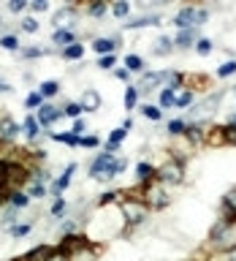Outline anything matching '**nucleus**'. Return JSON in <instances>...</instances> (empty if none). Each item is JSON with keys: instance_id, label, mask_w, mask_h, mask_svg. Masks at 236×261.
Wrapping results in <instances>:
<instances>
[{"instance_id": "7c9ffc66", "label": "nucleus", "mask_w": 236, "mask_h": 261, "mask_svg": "<svg viewBox=\"0 0 236 261\" xmlns=\"http://www.w3.org/2000/svg\"><path fill=\"white\" fill-rule=\"evenodd\" d=\"M125 68L130 73H141L144 71V60L138 55H125Z\"/></svg>"}, {"instance_id": "13d9d810", "label": "nucleus", "mask_w": 236, "mask_h": 261, "mask_svg": "<svg viewBox=\"0 0 236 261\" xmlns=\"http://www.w3.org/2000/svg\"><path fill=\"white\" fill-rule=\"evenodd\" d=\"M3 201H8V193H3V191H0V204H3Z\"/></svg>"}, {"instance_id": "de8ad7c7", "label": "nucleus", "mask_w": 236, "mask_h": 261, "mask_svg": "<svg viewBox=\"0 0 236 261\" xmlns=\"http://www.w3.org/2000/svg\"><path fill=\"white\" fill-rule=\"evenodd\" d=\"M81 147H87V150H95V147H101V139L95 134H84L81 136Z\"/></svg>"}, {"instance_id": "72a5a7b5", "label": "nucleus", "mask_w": 236, "mask_h": 261, "mask_svg": "<svg viewBox=\"0 0 236 261\" xmlns=\"http://www.w3.org/2000/svg\"><path fill=\"white\" fill-rule=\"evenodd\" d=\"M41 55H49V49H41V46H22V52H19L22 60H36V57H41Z\"/></svg>"}, {"instance_id": "4d7b16f0", "label": "nucleus", "mask_w": 236, "mask_h": 261, "mask_svg": "<svg viewBox=\"0 0 236 261\" xmlns=\"http://www.w3.org/2000/svg\"><path fill=\"white\" fill-rule=\"evenodd\" d=\"M228 125H231V128H233V130H236V112H233V114H231V117H228Z\"/></svg>"}, {"instance_id": "4be33fe9", "label": "nucleus", "mask_w": 236, "mask_h": 261, "mask_svg": "<svg viewBox=\"0 0 236 261\" xmlns=\"http://www.w3.org/2000/svg\"><path fill=\"white\" fill-rule=\"evenodd\" d=\"M60 57H63V60H68V63L81 60V57H84V44H79V41H76V44H71L68 49H63Z\"/></svg>"}, {"instance_id": "4c0bfd02", "label": "nucleus", "mask_w": 236, "mask_h": 261, "mask_svg": "<svg viewBox=\"0 0 236 261\" xmlns=\"http://www.w3.org/2000/svg\"><path fill=\"white\" fill-rule=\"evenodd\" d=\"M141 114H144L146 120L158 122V120L163 117V109H160V106H152V103H144V106H141Z\"/></svg>"}, {"instance_id": "7ed1b4c3", "label": "nucleus", "mask_w": 236, "mask_h": 261, "mask_svg": "<svg viewBox=\"0 0 236 261\" xmlns=\"http://www.w3.org/2000/svg\"><path fill=\"white\" fill-rule=\"evenodd\" d=\"M155 179H158L160 185H166V188L179 185V182L185 179V163L168 158L166 163H160V166H158V174H155Z\"/></svg>"}, {"instance_id": "393cba45", "label": "nucleus", "mask_w": 236, "mask_h": 261, "mask_svg": "<svg viewBox=\"0 0 236 261\" xmlns=\"http://www.w3.org/2000/svg\"><path fill=\"white\" fill-rule=\"evenodd\" d=\"M166 130H168V136H171V139H182V136H185V130H187V120H168Z\"/></svg>"}, {"instance_id": "6ab92c4d", "label": "nucleus", "mask_w": 236, "mask_h": 261, "mask_svg": "<svg viewBox=\"0 0 236 261\" xmlns=\"http://www.w3.org/2000/svg\"><path fill=\"white\" fill-rule=\"evenodd\" d=\"M150 24H160V16L158 14H150V16H138L133 22H122L125 30H138V28H150Z\"/></svg>"}, {"instance_id": "5701e85b", "label": "nucleus", "mask_w": 236, "mask_h": 261, "mask_svg": "<svg viewBox=\"0 0 236 261\" xmlns=\"http://www.w3.org/2000/svg\"><path fill=\"white\" fill-rule=\"evenodd\" d=\"M49 139H54V142H63V144H68V147H81V139L73 136L71 130H65V134H57V130H52V134H49Z\"/></svg>"}, {"instance_id": "2f4dec72", "label": "nucleus", "mask_w": 236, "mask_h": 261, "mask_svg": "<svg viewBox=\"0 0 236 261\" xmlns=\"http://www.w3.org/2000/svg\"><path fill=\"white\" fill-rule=\"evenodd\" d=\"M174 103H176V90L163 87V90H160V109H171Z\"/></svg>"}, {"instance_id": "9b49d317", "label": "nucleus", "mask_w": 236, "mask_h": 261, "mask_svg": "<svg viewBox=\"0 0 236 261\" xmlns=\"http://www.w3.org/2000/svg\"><path fill=\"white\" fill-rule=\"evenodd\" d=\"M198 38H201L198 28L179 30V33H176V38H174V46H176V49H190V46H195V44H198Z\"/></svg>"}, {"instance_id": "5fc2aeb1", "label": "nucleus", "mask_w": 236, "mask_h": 261, "mask_svg": "<svg viewBox=\"0 0 236 261\" xmlns=\"http://www.w3.org/2000/svg\"><path fill=\"white\" fill-rule=\"evenodd\" d=\"M46 261H68V258H65V253H60V250L54 248V253H52V256H49Z\"/></svg>"}, {"instance_id": "37998d69", "label": "nucleus", "mask_w": 236, "mask_h": 261, "mask_svg": "<svg viewBox=\"0 0 236 261\" xmlns=\"http://www.w3.org/2000/svg\"><path fill=\"white\" fill-rule=\"evenodd\" d=\"M30 228H33V223H16V226L8 228V234H11L14 240H19V237H27L30 234Z\"/></svg>"}, {"instance_id": "4468645a", "label": "nucleus", "mask_w": 236, "mask_h": 261, "mask_svg": "<svg viewBox=\"0 0 236 261\" xmlns=\"http://www.w3.org/2000/svg\"><path fill=\"white\" fill-rule=\"evenodd\" d=\"M79 103H81V109H84V112H98V109H101V103H103V98H101V93H98V90L87 87L84 93H81Z\"/></svg>"}, {"instance_id": "09e8293b", "label": "nucleus", "mask_w": 236, "mask_h": 261, "mask_svg": "<svg viewBox=\"0 0 236 261\" xmlns=\"http://www.w3.org/2000/svg\"><path fill=\"white\" fill-rule=\"evenodd\" d=\"M30 8V3H24V0H11V3H8V11L11 14H22V11H27Z\"/></svg>"}, {"instance_id": "dca6fc26", "label": "nucleus", "mask_w": 236, "mask_h": 261, "mask_svg": "<svg viewBox=\"0 0 236 261\" xmlns=\"http://www.w3.org/2000/svg\"><path fill=\"white\" fill-rule=\"evenodd\" d=\"M52 44L54 46H60V52H63V49H68L71 44H76V33H73V30H54L52 33Z\"/></svg>"}, {"instance_id": "f3484780", "label": "nucleus", "mask_w": 236, "mask_h": 261, "mask_svg": "<svg viewBox=\"0 0 236 261\" xmlns=\"http://www.w3.org/2000/svg\"><path fill=\"white\" fill-rule=\"evenodd\" d=\"M22 130H24V136H27L30 142H36V139H38L41 134H44V130H41V122L36 120V114H27V117H24Z\"/></svg>"}, {"instance_id": "bb28decb", "label": "nucleus", "mask_w": 236, "mask_h": 261, "mask_svg": "<svg viewBox=\"0 0 236 261\" xmlns=\"http://www.w3.org/2000/svg\"><path fill=\"white\" fill-rule=\"evenodd\" d=\"M193 101H195V93H193V90L190 87H185L182 90V93H176V109H187V106H193Z\"/></svg>"}, {"instance_id": "a19ab883", "label": "nucleus", "mask_w": 236, "mask_h": 261, "mask_svg": "<svg viewBox=\"0 0 236 261\" xmlns=\"http://www.w3.org/2000/svg\"><path fill=\"white\" fill-rule=\"evenodd\" d=\"M111 14L117 16V19H128V14H130V3H125V0L114 3V6H111Z\"/></svg>"}, {"instance_id": "c756f323", "label": "nucleus", "mask_w": 236, "mask_h": 261, "mask_svg": "<svg viewBox=\"0 0 236 261\" xmlns=\"http://www.w3.org/2000/svg\"><path fill=\"white\" fill-rule=\"evenodd\" d=\"M16 212H19V210L8 207V210L3 212V218H0V228H6V231H8L11 226H16V223H19V218H16Z\"/></svg>"}, {"instance_id": "9d476101", "label": "nucleus", "mask_w": 236, "mask_h": 261, "mask_svg": "<svg viewBox=\"0 0 236 261\" xmlns=\"http://www.w3.org/2000/svg\"><path fill=\"white\" fill-rule=\"evenodd\" d=\"M195 14H198V8H195V6H185V8H179V14L174 16V28H176V30L195 28Z\"/></svg>"}, {"instance_id": "58836bf2", "label": "nucleus", "mask_w": 236, "mask_h": 261, "mask_svg": "<svg viewBox=\"0 0 236 261\" xmlns=\"http://www.w3.org/2000/svg\"><path fill=\"white\" fill-rule=\"evenodd\" d=\"M155 44H158V46L152 49V55H168L171 49H174V41H171V38H166V36H163V38H158Z\"/></svg>"}, {"instance_id": "680f3d73", "label": "nucleus", "mask_w": 236, "mask_h": 261, "mask_svg": "<svg viewBox=\"0 0 236 261\" xmlns=\"http://www.w3.org/2000/svg\"><path fill=\"white\" fill-rule=\"evenodd\" d=\"M14 261H22V258H14Z\"/></svg>"}, {"instance_id": "2eb2a0df", "label": "nucleus", "mask_w": 236, "mask_h": 261, "mask_svg": "<svg viewBox=\"0 0 236 261\" xmlns=\"http://www.w3.org/2000/svg\"><path fill=\"white\" fill-rule=\"evenodd\" d=\"M155 174H158V166H152L150 161L136 163V179H138L141 185H150L152 179H155Z\"/></svg>"}, {"instance_id": "052dcab7", "label": "nucleus", "mask_w": 236, "mask_h": 261, "mask_svg": "<svg viewBox=\"0 0 236 261\" xmlns=\"http://www.w3.org/2000/svg\"><path fill=\"white\" fill-rule=\"evenodd\" d=\"M3 85H6V82H3V79H0V90H3Z\"/></svg>"}, {"instance_id": "3c124183", "label": "nucleus", "mask_w": 236, "mask_h": 261, "mask_svg": "<svg viewBox=\"0 0 236 261\" xmlns=\"http://www.w3.org/2000/svg\"><path fill=\"white\" fill-rule=\"evenodd\" d=\"M209 22V8H198V14H195V28H201V24Z\"/></svg>"}, {"instance_id": "49530a36", "label": "nucleus", "mask_w": 236, "mask_h": 261, "mask_svg": "<svg viewBox=\"0 0 236 261\" xmlns=\"http://www.w3.org/2000/svg\"><path fill=\"white\" fill-rule=\"evenodd\" d=\"M125 136H128V130H125V128H114L106 142H111V144H122V142H125Z\"/></svg>"}, {"instance_id": "1a4fd4ad", "label": "nucleus", "mask_w": 236, "mask_h": 261, "mask_svg": "<svg viewBox=\"0 0 236 261\" xmlns=\"http://www.w3.org/2000/svg\"><path fill=\"white\" fill-rule=\"evenodd\" d=\"M19 130H22V125L14 117L0 114V142H14V139L19 136Z\"/></svg>"}, {"instance_id": "f8f14e48", "label": "nucleus", "mask_w": 236, "mask_h": 261, "mask_svg": "<svg viewBox=\"0 0 236 261\" xmlns=\"http://www.w3.org/2000/svg\"><path fill=\"white\" fill-rule=\"evenodd\" d=\"M93 49H95V52L98 55H114V52H117V49H120V36H101V38H95L93 41Z\"/></svg>"}, {"instance_id": "e433bc0d", "label": "nucleus", "mask_w": 236, "mask_h": 261, "mask_svg": "<svg viewBox=\"0 0 236 261\" xmlns=\"http://www.w3.org/2000/svg\"><path fill=\"white\" fill-rule=\"evenodd\" d=\"M81 112H84V109H81L79 101H68V103L63 106V114H65V117H73V120H79Z\"/></svg>"}, {"instance_id": "473e14b6", "label": "nucleus", "mask_w": 236, "mask_h": 261, "mask_svg": "<svg viewBox=\"0 0 236 261\" xmlns=\"http://www.w3.org/2000/svg\"><path fill=\"white\" fill-rule=\"evenodd\" d=\"M41 103H46V101L41 98L38 90H33V93L24 98V109H30V112H38V109H41Z\"/></svg>"}, {"instance_id": "bf43d9fd", "label": "nucleus", "mask_w": 236, "mask_h": 261, "mask_svg": "<svg viewBox=\"0 0 236 261\" xmlns=\"http://www.w3.org/2000/svg\"><path fill=\"white\" fill-rule=\"evenodd\" d=\"M3 171H6V166H3V163H0V179H3Z\"/></svg>"}, {"instance_id": "8fccbe9b", "label": "nucleus", "mask_w": 236, "mask_h": 261, "mask_svg": "<svg viewBox=\"0 0 236 261\" xmlns=\"http://www.w3.org/2000/svg\"><path fill=\"white\" fill-rule=\"evenodd\" d=\"M84 130H87V122H84V120H81V117L73 120V125H71V134H73V136L81 139V136H84Z\"/></svg>"}, {"instance_id": "ea45409f", "label": "nucleus", "mask_w": 236, "mask_h": 261, "mask_svg": "<svg viewBox=\"0 0 236 261\" xmlns=\"http://www.w3.org/2000/svg\"><path fill=\"white\" fill-rule=\"evenodd\" d=\"M19 28H22L24 33H30V36H33V33H38V30H41V24H38V19H36V16H22Z\"/></svg>"}, {"instance_id": "a18cd8bd", "label": "nucleus", "mask_w": 236, "mask_h": 261, "mask_svg": "<svg viewBox=\"0 0 236 261\" xmlns=\"http://www.w3.org/2000/svg\"><path fill=\"white\" fill-rule=\"evenodd\" d=\"M117 65V55H103V57H98V68H103V71H109Z\"/></svg>"}, {"instance_id": "603ef678", "label": "nucleus", "mask_w": 236, "mask_h": 261, "mask_svg": "<svg viewBox=\"0 0 236 261\" xmlns=\"http://www.w3.org/2000/svg\"><path fill=\"white\" fill-rule=\"evenodd\" d=\"M30 11L44 14V11H49V3H46V0H33V3H30Z\"/></svg>"}, {"instance_id": "79ce46f5", "label": "nucleus", "mask_w": 236, "mask_h": 261, "mask_svg": "<svg viewBox=\"0 0 236 261\" xmlns=\"http://www.w3.org/2000/svg\"><path fill=\"white\" fill-rule=\"evenodd\" d=\"M49 212H52V218L65 215V212H68V201H65L63 196H60V199H54V201H52V210H49Z\"/></svg>"}, {"instance_id": "423d86ee", "label": "nucleus", "mask_w": 236, "mask_h": 261, "mask_svg": "<svg viewBox=\"0 0 236 261\" xmlns=\"http://www.w3.org/2000/svg\"><path fill=\"white\" fill-rule=\"evenodd\" d=\"M76 19H79V11H76V6H65V8H60V11L54 14V19H52V24H54V30H73L76 28Z\"/></svg>"}, {"instance_id": "39448f33", "label": "nucleus", "mask_w": 236, "mask_h": 261, "mask_svg": "<svg viewBox=\"0 0 236 261\" xmlns=\"http://www.w3.org/2000/svg\"><path fill=\"white\" fill-rule=\"evenodd\" d=\"M33 114H36V120L41 122V128H52L60 117H65L60 106H54V103H49V101H46V103H41V109H38V112H33Z\"/></svg>"}, {"instance_id": "20e7f679", "label": "nucleus", "mask_w": 236, "mask_h": 261, "mask_svg": "<svg viewBox=\"0 0 236 261\" xmlns=\"http://www.w3.org/2000/svg\"><path fill=\"white\" fill-rule=\"evenodd\" d=\"M98 256H101V248H98L93 240H87V237L76 245V248H71L65 253L68 261H98Z\"/></svg>"}, {"instance_id": "c03bdc74", "label": "nucleus", "mask_w": 236, "mask_h": 261, "mask_svg": "<svg viewBox=\"0 0 236 261\" xmlns=\"http://www.w3.org/2000/svg\"><path fill=\"white\" fill-rule=\"evenodd\" d=\"M212 49H215V44H212V38H198V44H195V52H198L201 57L212 55Z\"/></svg>"}, {"instance_id": "6e6d98bb", "label": "nucleus", "mask_w": 236, "mask_h": 261, "mask_svg": "<svg viewBox=\"0 0 236 261\" xmlns=\"http://www.w3.org/2000/svg\"><path fill=\"white\" fill-rule=\"evenodd\" d=\"M120 128H125L128 134H130V130H133V120H130V117H125V120H122V125H120Z\"/></svg>"}, {"instance_id": "6e6552de", "label": "nucleus", "mask_w": 236, "mask_h": 261, "mask_svg": "<svg viewBox=\"0 0 236 261\" xmlns=\"http://www.w3.org/2000/svg\"><path fill=\"white\" fill-rule=\"evenodd\" d=\"M114 163V155H109V152H98L95 155V161L90 163V169H87V174L93 177V179H101L106 171H109V166Z\"/></svg>"}, {"instance_id": "a211bd4d", "label": "nucleus", "mask_w": 236, "mask_h": 261, "mask_svg": "<svg viewBox=\"0 0 236 261\" xmlns=\"http://www.w3.org/2000/svg\"><path fill=\"white\" fill-rule=\"evenodd\" d=\"M138 93H150V90L155 87H163V82H160V71H152V73H144L141 82H138Z\"/></svg>"}, {"instance_id": "c85d7f7f", "label": "nucleus", "mask_w": 236, "mask_h": 261, "mask_svg": "<svg viewBox=\"0 0 236 261\" xmlns=\"http://www.w3.org/2000/svg\"><path fill=\"white\" fill-rule=\"evenodd\" d=\"M122 103H125V109H136V103H138V87L136 85H128L125 87V98H122Z\"/></svg>"}, {"instance_id": "f704fd0d", "label": "nucleus", "mask_w": 236, "mask_h": 261, "mask_svg": "<svg viewBox=\"0 0 236 261\" xmlns=\"http://www.w3.org/2000/svg\"><path fill=\"white\" fill-rule=\"evenodd\" d=\"M106 11H111V8L106 6V3H93V6L84 8V14L93 16V19H101V16H106Z\"/></svg>"}, {"instance_id": "0eeeda50", "label": "nucleus", "mask_w": 236, "mask_h": 261, "mask_svg": "<svg viewBox=\"0 0 236 261\" xmlns=\"http://www.w3.org/2000/svg\"><path fill=\"white\" fill-rule=\"evenodd\" d=\"M76 169H79L76 163H68V166H65V171H63V174L57 177V179H54L52 185H49V196H54V199H60V196H63V191H65V188L71 185V177L76 174Z\"/></svg>"}, {"instance_id": "b1692460", "label": "nucleus", "mask_w": 236, "mask_h": 261, "mask_svg": "<svg viewBox=\"0 0 236 261\" xmlns=\"http://www.w3.org/2000/svg\"><path fill=\"white\" fill-rule=\"evenodd\" d=\"M125 169H128V158H114V163L109 166V171H106V174H103L101 179H103V182H106V179H114L117 174H122Z\"/></svg>"}, {"instance_id": "f03ea898", "label": "nucleus", "mask_w": 236, "mask_h": 261, "mask_svg": "<svg viewBox=\"0 0 236 261\" xmlns=\"http://www.w3.org/2000/svg\"><path fill=\"white\" fill-rule=\"evenodd\" d=\"M141 199L146 201V207H150V210H166L171 204L168 188L160 185L158 179H152L150 185H141Z\"/></svg>"}, {"instance_id": "864d4df0", "label": "nucleus", "mask_w": 236, "mask_h": 261, "mask_svg": "<svg viewBox=\"0 0 236 261\" xmlns=\"http://www.w3.org/2000/svg\"><path fill=\"white\" fill-rule=\"evenodd\" d=\"M114 76H117L120 82H130V71L128 68H117V71H114Z\"/></svg>"}, {"instance_id": "ddd939ff", "label": "nucleus", "mask_w": 236, "mask_h": 261, "mask_svg": "<svg viewBox=\"0 0 236 261\" xmlns=\"http://www.w3.org/2000/svg\"><path fill=\"white\" fill-rule=\"evenodd\" d=\"M57 245H46V242H41V245H33V248L22 256V261H46L49 256L54 253Z\"/></svg>"}, {"instance_id": "f257e3e1", "label": "nucleus", "mask_w": 236, "mask_h": 261, "mask_svg": "<svg viewBox=\"0 0 236 261\" xmlns=\"http://www.w3.org/2000/svg\"><path fill=\"white\" fill-rule=\"evenodd\" d=\"M117 207H120V215H122L128 228L141 226L146 220V215H150V207H146V201L141 199V196H122Z\"/></svg>"}, {"instance_id": "aec40b11", "label": "nucleus", "mask_w": 236, "mask_h": 261, "mask_svg": "<svg viewBox=\"0 0 236 261\" xmlns=\"http://www.w3.org/2000/svg\"><path fill=\"white\" fill-rule=\"evenodd\" d=\"M30 196H27V191H14V193H8V204H11L14 210H27L30 207Z\"/></svg>"}, {"instance_id": "412c9836", "label": "nucleus", "mask_w": 236, "mask_h": 261, "mask_svg": "<svg viewBox=\"0 0 236 261\" xmlns=\"http://www.w3.org/2000/svg\"><path fill=\"white\" fill-rule=\"evenodd\" d=\"M60 82H57V79H46V82H41V85H38V93H41V98H44V101H46V98H54L57 93H60Z\"/></svg>"}, {"instance_id": "a878e982", "label": "nucleus", "mask_w": 236, "mask_h": 261, "mask_svg": "<svg viewBox=\"0 0 236 261\" xmlns=\"http://www.w3.org/2000/svg\"><path fill=\"white\" fill-rule=\"evenodd\" d=\"M27 196H30V199H46V196H49V188H46L44 182L30 179V182H27Z\"/></svg>"}, {"instance_id": "c9c22d12", "label": "nucleus", "mask_w": 236, "mask_h": 261, "mask_svg": "<svg viewBox=\"0 0 236 261\" xmlns=\"http://www.w3.org/2000/svg\"><path fill=\"white\" fill-rule=\"evenodd\" d=\"M233 73H236V60H225V63L215 71V76H217V79H228V76H233Z\"/></svg>"}, {"instance_id": "cd10ccee", "label": "nucleus", "mask_w": 236, "mask_h": 261, "mask_svg": "<svg viewBox=\"0 0 236 261\" xmlns=\"http://www.w3.org/2000/svg\"><path fill=\"white\" fill-rule=\"evenodd\" d=\"M0 46L8 49V52H22V44H19V38H16L14 33H6V36H0Z\"/></svg>"}]
</instances>
